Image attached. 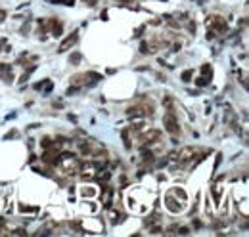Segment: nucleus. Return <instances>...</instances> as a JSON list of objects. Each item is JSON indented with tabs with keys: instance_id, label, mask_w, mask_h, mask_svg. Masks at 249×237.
<instances>
[{
	"instance_id": "1",
	"label": "nucleus",
	"mask_w": 249,
	"mask_h": 237,
	"mask_svg": "<svg viewBox=\"0 0 249 237\" xmlns=\"http://www.w3.org/2000/svg\"><path fill=\"white\" fill-rule=\"evenodd\" d=\"M153 113V105L152 103H136V105H130L126 109V115H130L132 119H146L148 115Z\"/></svg>"
},
{
	"instance_id": "2",
	"label": "nucleus",
	"mask_w": 249,
	"mask_h": 237,
	"mask_svg": "<svg viewBox=\"0 0 249 237\" xmlns=\"http://www.w3.org/2000/svg\"><path fill=\"white\" fill-rule=\"evenodd\" d=\"M207 31L215 33V34H222L228 31V25H226V21L220 16H211V17H207Z\"/></svg>"
},
{
	"instance_id": "3",
	"label": "nucleus",
	"mask_w": 249,
	"mask_h": 237,
	"mask_svg": "<svg viewBox=\"0 0 249 237\" xmlns=\"http://www.w3.org/2000/svg\"><path fill=\"white\" fill-rule=\"evenodd\" d=\"M163 126H165V130L169 134H173V136H178L180 134V124H178V120H176L173 109H169L167 115L163 117Z\"/></svg>"
},
{
	"instance_id": "4",
	"label": "nucleus",
	"mask_w": 249,
	"mask_h": 237,
	"mask_svg": "<svg viewBox=\"0 0 249 237\" xmlns=\"http://www.w3.org/2000/svg\"><path fill=\"white\" fill-rule=\"evenodd\" d=\"M196 155H197V147H182L180 151L176 149V161L182 163V164H186V163H194L196 161Z\"/></svg>"
},
{
	"instance_id": "5",
	"label": "nucleus",
	"mask_w": 249,
	"mask_h": 237,
	"mask_svg": "<svg viewBox=\"0 0 249 237\" xmlns=\"http://www.w3.org/2000/svg\"><path fill=\"white\" fill-rule=\"evenodd\" d=\"M138 134V142L142 145H146V143H153L161 138V132L157 128H149V130H142V132H136Z\"/></svg>"
},
{
	"instance_id": "6",
	"label": "nucleus",
	"mask_w": 249,
	"mask_h": 237,
	"mask_svg": "<svg viewBox=\"0 0 249 237\" xmlns=\"http://www.w3.org/2000/svg\"><path fill=\"white\" fill-rule=\"evenodd\" d=\"M77 38H79V33H77V31H73V33H71L69 37H67V38H65V40H63L61 44H60V52H67V50H69L71 46H73V44H77Z\"/></svg>"
},
{
	"instance_id": "7",
	"label": "nucleus",
	"mask_w": 249,
	"mask_h": 237,
	"mask_svg": "<svg viewBox=\"0 0 249 237\" xmlns=\"http://www.w3.org/2000/svg\"><path fill=\"white\" fill-rule=\"evenodd\" d=\"M0 78H2L4 82H13V71H12L10 65L0 63Z\"/></svg>"
},
{
	"instance_id": "8",
	"label": "nucleus",
	"mask_w": 249,
	"mask_h": 237,
	"mask_svg": "<svg viewBox=\"0 0 249 237\" xmlns=\"http://www.w3.org/2000/svg\"><path fill=\"white\" fill-rule=\"evenodd\" d=\"M165 205H167V209H169L170 212H180V210H182V203L174 201L173 195H167V197H165Z\"/></svg>"
},
{
	"instance_id": "9",
	"label": "nucleus",
	"mask_w": 249,
	"mask_h": 237,
	"mask_svg": "<svg viewBox=\"0 0 249 237\" xmlns=\"http://www.w3.org/2000/svg\"><path fill=\"white\" fill-rule=\"evenodd\" d=\"M102 199H104V205L109 209V206H111V199H113V189L111 188H105L104 193H102Z\"/></svg>"
},
{
	"instance_id": "10",
	"label": "nucleus",
	"mask_w": 249,
	"mask_h": 237,
	"mask_svg": "<svg viewBox=\"0 0 249 237\" xmlns=\"http://www.w3.org/2000/svg\"><path fill=\"white\" fill-rule=\"evenodd\" d=\"M213 197H215V203L218 205L220 203V188H218V184L213 185Z\"/></svg>"
},
{
	"instance_id": "11",
	"label": "nucleus",
	"mask_w": 249,
	"mask_h": 237,
	"mask_svg": "<svg viewBox=\"0 0 249 237\" xmlns=\"http://www.w3.org/2000/svg\"><path fill=\"white\" fill-rule=\"evenodd\" d=\"M19 210H21V212H27V214H33V212H37V206H27V205H19Z\"/></svg>"
},
{
	"instance_id": "12",
	"label": "nucleus",
	"mask_w": 249,
	"mask_h": 237,
	"mask_svg": "<svg viewBox=\"0 0 249 237\" xmlns=\"http://www.w3.org/2000/svg\"><path fill=\"white\" fill-rule=\"evenodd\" d=\"M69 61L73 63V65H79V63H81V54H71Z\"/></svg>"
},
{
	"instance_id": "13",
	"label": "nucleus",
	"mask_w": 249,
	"mask_h": 237,
	"mask_svg": "<svg viewBox=\"0 0 249 237\" xmlns=\"http://www.w3.org/2000/svg\"><path fill=\"white\" fill-rule=\"evenodd\" d=\"M33 71H35L33 67H29V69H27V71H25V73H23V77H21V78H19V82H25V81H27V78H29V77L33 75Z\"/></svg>"
},
{
	"instance_id": "14",
	"label": "nucleus",
	"mask_w": 249,
	"mask_h": 237,
	"mask_svg": "<svg viewBox=\"0 0 249 237\" xmlns=\"http://www.w3.org/2000/svg\"><path fill=\"white\" fill-rule=\"evenodd\" d=\"M209 81H211L209 77H201V78H197V81H196V84L197 86H205V84H209Z\"/></svg>"
},
{
	"instance_id": "15",
	"label": "nucleus",
	"mask_w": 249,
	"mask_h": 237,
	"mask_svg": "<svg viewBox=\"0 0 249 237\" xmlns=\"http://www.w3.org/2000/svg\"><path fill=\"white\" fill-rule=\"evenodd\" d=\"M201 73H203V77H209V78H211V75H213V73H211V65H203V67H201Z\"/></svg>"
},
{
	"instance_id": "16",
	"label": "nucleus",
	"mask_w": 249,
	"mask_h": 237,
	"mask_svg": "<svg viewBox=\"0 0 249 237\" xmlns=\"http://www.w3.org/2000/svg\"><path fill=\"white\" fill-rule=\"evenodd\" d=\"M190 78H192V71H186V73H182V81H184V82H188Z\"/></svg>"
},
{
	"instance_id": "17",
	"label": "nucleus",
	"mask_w": 249,
	"mask_h": 237,
	"mask_svg": "<svg viewBox=\"0 0 249 237\" xmlns=\"http://www.w3.org/2000/svg\"><path fill=\"white\" fill-rule=\"evenodd\" d=\"M71 228H73L75 232H82V228L79 226V222H71Z\"/></svg>"
},
{
	"instance_id": "18",
	"label": "nucleus",
	"mask_w": 249,
	"mask_h": 237,
	"mask_svg": "<svg viewBox=\"0 0 249 237\" xmlns=\"http://www.w3.org/2000/svg\"><path fill=\"white\" fill-rule=\"evenodd\" d=\"M54 2H61V4H73L75 0H54Z\"/></svg>"
},
{
	"instance_id": "19",
	"label": "nucleus",
	"mask_w": 249,
	"mask_h": 237,
	"mask_svg": "<svg viewBox=\"0 0 249 237\" xmlns=\"http://www.w3.org/2000/svg\"><path fill=\"white\" fill-rule=\"evenodd\" d=\"M178 233H190L188 228H178Z\"/></svg>"
},
{
	"instance_id": "20",
	"label": "nucleus",
	"mask_w": 249,
	"mask_h": 237,
	"mask_svg": "<svg viewBox=\"0 0 249 237\" xmlns=\"http://www.w3.org/2000/svg\"><path fill=\"white\" fill-rule=\"evenodd\" d=\"M13 233H16V235H25V229H21V228H19V229H16Z\"/></svg>"
},
{
	"instance_id": "21",
	"label": "nucleus",
	"mask_w": 249,
	"mask_h": 237,
	"mask_svg": "<svg viewBox=\"0 0 249 237\" xmlns=\"http://www.w3.org/2000/svg\"><path fill=\"white\" fill-rule=\"evenodd\" d=\"M190 33H196V23H190Z\"/></svg>"
},
{
	"instance_id": "22",
	"label": "nucleus",
	"mask_w": 249,
	"mask_h": 237,
	"mask_svg": "<svg viewBox=\"0 0 249 237\" xmlns=\"http://www.w3.org/2000/svg\"><path fill=\"white\" fill-rule=\"evenodd\" d=\"M119 2H129V0H119Z\"/></svg>"
}]
</instances>
